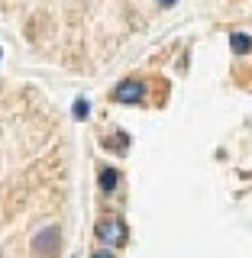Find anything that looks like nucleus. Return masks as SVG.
I'll use <instances>...</instances> for the list:
<instances>
[{"label": "nucleus", "mask_w": 252, "mask_h": 258, "mask_svg": "<svg viewBox=\"0 0 252 258\" xmlns=\"http://www.w3.org/2000/svg\"><path fill=\"white\" fill-rule=\"evenodd\" d=\"M94 236L100 239V245H107V248H117V245H126V226L120 216H104V220H97L94 226Z\"/></svg>", "instance_id": "obj_1"}, {"label": "nucleus", "mask_w": 252, "mask_h": 258, "mask_svg": "<svg viewBox=\"0 0 252 258\" xmlns=\"http://www.w3.org/2000/svg\"><path fill=\"white\" fill-rule=\"evenodd\" d=\"M59 252H62V229H59V226H45V229H39L36 239H32V255L55 258Z\"/></svg>", "instance_id": "obj_2"}, {"label": "nucleus", "mask_w": 252, "mask_h": 258, "mask_svg": "<svg viewBox=\"0 0 252 258\" xmlns=\"http://www.w3.org/2000/svg\"><path fill=\"white\" fill-rule=\"evenodd\" d=\"M113 100L117 103H142V97H145V84L139 78H129V81H120L117 87H113Z\"/></svg>", "instance_id": "obj_3"}, {"label": "nucleus", "mask_w": 252, "mask_h": 258, "mask_svg": "<svg viewBox=\"0 0 252 258\" xmlns=\"http://www.w3.org/2000/svg\"><path fill=\"white\" fill-rule=\"evenodd\" d=\"M97 184H100L104 194H113V190L120 187V171H117V168H110V165H104L100 171H97Z\"/></svg>", "instance_id": "obj_4"}, {"label": "nucleus", "mask_w": 252, "mask_h": 258, "mask_svg": "<svg viewBox=\"0 0 252 258\" xmlns=\"http://www.w3.org/2000/svg\"><path fill=\"white\" fill-rule=\"evenodd\" d=\"M230 48L236 55H246L249 48H252V39L246 36V32H230Z\"/></svg>", "instance_id": "obj_5"}, {"label": "nucleus", "mask_w": 252, "mask_h": 258, "mask_svg": "<svg viewBox=\"0 0 252 258\" xmlns=\"http://www.w3.org/2000/svg\"><path fill=\"white\" fill-rule=\"evenodd\" d=\"M75 116L78 119H87V100H78L75 103Z\"/></svg>", "instance_id": "obj_6"}, {"label": "nucleus", "mask_w": 252, "mask_h": 258, "mask_svg": "<svg viewBox=\"0 0 252 258\" xmlns=\"http://www.w3.org/2000/svg\"><path fill=\"white\" fill-rule=\"evenodd\" d=\"M91 258H117V255H113V252H110V248H104V252H94Z\"/></svg>", "instance_id": "obj_7"}, {"label": "nucleus", "mask_w": 252, "mask_h": 258, "mask_svg": "<svg viewBox=\"0 0 252 258\" xmlns=\"http://www.w3.org/2000/svg\"><path fill=\"white\" fill-rule=\"evenodd\" d=\"M156 4H159V7H175L178 0H156Z\"/></svg>", "instance_id": "obj_8"}]
</instances>
